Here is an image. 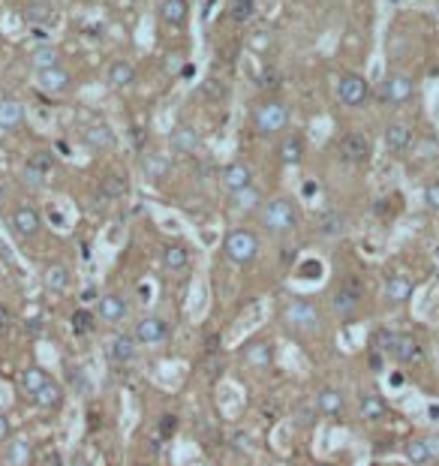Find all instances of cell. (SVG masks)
<instances>
[{
  "mask_svg": "<svg viewBox=\"0 0 439 466\" xmlns=\"http://www.w3.org/2000/svg\"><path fill=\"white\" fill-rule=\"evenodd\" d=\"M259 226L271 235H286L298 226V208L289 199H268L259 208Z\"/></svg>",
  "mask_w": 439,
  "mask_h": 466,
  "instance_id": "cell-1",
  "label": "cell"
},
{
  "mask_svg": "<svg viewBox=\"0 0 439 466\" xmlns=\"http://www.w3.org/2000/svg\"><path fill=\"white\" fill-rule=\"evenodd\" d=\"M283 322L298 334H316L322 331V310L310 298H292L283 307Z\"/></svg>",
  "mask_w": 439,
  "mask_h": 466,
  "instance_id": "cell-2",
  "label": "cell"
},
{
  "mask_svg": "<svg viewBox=\"0 0 439 466\" xmlns=\"http://www.w3.org/2000/svg\"><path fill=\"white\" fill-rule=\"evenodd\" d=\"M253 126L259 135H277L289 126V106L277 97H268L256 106L253 112Z\"/></svg>",
  "mask_w": 439,
  "mask_h": 466,
  "instance_id": "cell-3",
  "label": "cell"
},
{
  "mask_svg": "<svg viewBox=\"0 0 439 466\" xmlns=\"http://www.w3.org/2000/svg\"><path fill=\"white\" fill-rule=\"evenodd\" d=\"M223 253L235 265H250L259 256V235L253 229H232L223 241Z\"/></svg>",
  "mask_w": 439,
  "mask_h": 466,
  "instance_id": "cell-4",
  "label": "cell"
},
{
  "mask_svg": "<svg viewBox=\"0 0 439 466\" xmlns=\"http://www.w3.org/2000/svg\"><path fill=\"white\" fill-rule=\"evenodd\" d=\"M361 298H364V286L358 277H346L340 286L331 292V313L337 319H352L358 313L361 307Z\"/></svg>",
  "mask_w": 439,
  "mask_h": 466,
  "instance_id": "cell-5",
  "label": "cell"
},
{
  "mask_svg": "<svg viewBox=\"0 0 439 466\" xmlns=\"http://www.w3.org/2000/svg\"><path fill=\"white\" fill-rule=\"evenodd\" d=\"M373 153V144H370V135L361 133V130H349L346 135H340L337 142V157L349 166H364Z\"/></svg>",
  "mask_w": 439,
  "mask_h": 466,
  "instance_id": "cell-6",
  "label": "cell"
},
{
  "mask_svg": "<svg viewBox=\"0 0 439 466\" xmlns=\"http://www.w3.org/2000/svg\"><path fill=\"white\" fill-rule=\"evenodd\" d=\"M415 94V85H413V78L404 76V72H391V76L382 78V85H379V94L376 99L382 106H391V108H397V106H404L406 99H413Z\"/></svg>",
  "mask_w": 439,
  "mask_h": 466,
  "instance_id": "cell-7",
  "label": "cell"
},
{
  "mask_svg": "<svg viewBox=\"0 0 439 466\" xmlns=\"http://www.w3.org/2000/svg\"><path fill=\"white\" fill-rule=\"evenodd\" d=\"M133 337L139 346H163L172 337V325L163 316H142L133 325Z\"/></svg>",
  "mask_w": 439,
  "mask_h": 466,
  "instance_id": "cell-8",
  "label": "cell"
},
{
  "mask_svg": "<svg viewBox=\"0 0 439 466\" xmlns=\"http://www.w3.org/2000/svg\"><path fill=\"white\" fill-rule=\"evenodd\" d=\"M370 97V85L364 76H355V72H343L337 78V99L349 108H361Z\"/></svg>",
  "mask_w": 439,
  "mask_h": 466,
  "instance_id": "cell-9",
  "label": "cell"
},
{
  "mask_svg": "<svg viewBox=\"0 0 439 466\" xmlns=\"http://www.w3.org/2000/svg\"><path fill=\"white\" fill-rule=\"evenodd\" d=\"M391 358H395L397 364H404V367L424 361V343H422V337H418V334H409V331H397V340H395V349H391Z\"/></svg>",
  "mask_w": 439,
  "mask_h": 466,
  "instance_id": "cell-10",
  "label": "cell"
},
{
  "mask_svg": "<svg viewBox=\"0 0 439 466\" xmlns=\"http://www.w3.org/2000/svg\"><path fill=\"white\" fill-rule=\"evenodd\" d=\"M9 226H13V232L18 238H36L42 229V217L33 205H18L13 217H9Z\"/></svg>",
  "mask_w": 439,
  "mask_h": 466,
  "instance_id": "cell-11",
  "label": "cell"
},
{
  "mask_svg": "<svg viewBox=\"0 0 439 466\" xmlns=\"http://www.w3.org/2000/svg\"><path fill=\"white\" fill-rule=\"evenodd\" d=\"M126 313H130V304L121 298V295H115V292H108V295H103L97 301V319L99 322H106V325H117V322H124Z\"/></svg>",
  "mask_w": 439,
  "mask_h": 466,
  "instance_id": "cell-12",
  "label": "cell"
},
{
  "mask_svg": "<svg viewBox=\"0 0 439 466\" xmlns=\"http://www.w3.org/2000/svg\"><path fill=\"white\" fill-rule=\"evenodd\" d=\"M316 413L325 415V418H343L346 415V394H343L340 388H334V385L319 388V394H316Z\"/></svg>",
  "mask_w": 439,
  "mask_h": 466,
  "instance_id": "cell-13",
  "label": "cell"
},
{
  "mask_svg": "<svg viewBox=\"0 0 439 466\" xmlns=\"http://www.w3.org/2000/svg\"><path fill=\"white\" fill-rule=\"evenodd\" d=\"M413 292H415L413 280L404 277V274H391V277L386 280V286H382V298H386V304L400 307V304H406V301L413 298Z\"/></svg>",
  "mask_w": 439,
  "mask_h": 466,
  "instance_id": "cell-14",
  "label": "cell"
},
{
  "mask_svg": "<svg viewBox=\"0 0 439 466\" xmlns=\"http://www.w3.org/2000/svg\"><path fill=\"white\" fill-rule=\"evenodd\" d=\"M220 181H223V187L229 193H238V190H244V187H253V169L241 160L229 163V166L220 172Z\"/></svg>",
  "mask_w": 439,
  "mask_h": 466,
  "instance_id": "cell-15",
  "label": "cell"
},
{
  "mask_svg": "<svg viewBox=\"0 0 439 466\" xmlns=\"http://www.w3.org/2000/svg\"><path fill=\"white\" fill-rule=\"evenodd\" d=\"M31 400H33L36 409H42V413H58V409L63 406V385L49 376V379H45V385L36 391Z\"/></svg>",
  "mask_w": 439,
  "mask_h": 466,
  "instance_id": "cell-16",
  "label": "cell"
},
{
  "mask_svg": "<svg viewBox=\"0 0 439 466\" xmlns=\"http://www.w3.org/2000/svg\"><path fill=\"white\" fill-rule=\"evenodd\" d=\"M135 355H139V343L133 334H115L108 340V358L115 364H133Z\"/></svg>",
  "mask_w": 439,
  "mask_h": 466,
  "instance_id": "cell-17",
  "label": "cell"
},
{
  "mask_svg": "<svg viewBox=\"0 0 439 466\" xmlns=\"http://www.w3.org/2000/svg\"><path fill=\"white\" fill-rule=\"evenodd\" d=\"M33 460V445L24 436H9L3 449V463L6 466H27Z\"/></svg>",
  "mask_w": 439,
  "mask_h": 466,
  "instance_id": "cell-18",
  "label": "cell"
},
{
  "mask_svg": "<svg viewBox=\"0 0 439 466\" xmlns=\"http://www.w3.org/2000/svg\"><path fill=\"white\" fill-rule=\"evenodd\" d=\"M36 85H40L45 94H67L69 90V72L60 69V67H51V69H36Z\"/></svg>",
  "mask_w": 439,
  "mask_h": 466,
  "instance_id": "cell-19",
  "label": "cell"
},
{
  "mask_svg": "<svg viewBox=\"0 0 439 466\" xmlns=\"http://www.w3.org/2000/svg\"><path fill=\"white\" fill-rule=\"evenodd\" d=\"M99 199H106V202H115V199H124L130 193V181L121 172H106L103 178H99Z\"/></svg>",
  "mask_w": 439,
  "mask_h": 466,
  "instance_id": "cell-20",
  "label": "cell"
},
{
  "mask_svg": "<svg viewBox=\"0 0 439 466\" xmlns=\"http://www.w3.org/2000/svg\"><path fill=\"white\" fill-rule=\"evenodd\" d=\"M160 259H163V268H166L169 274H181V271L190 268V250L184 244H175V241H169L166 247H163Z\"/></svg>",
  "mask_w": 439,
  "mask_h": 466,
  "instance_id": "cell-21",
  "label": "cell"
},
{
  "mask_svg": "<svg viewBox=\"0 0 439 466\" xmlns=\"http://www.w3.org/2000/svg\"><path fill=\"white\" fill-rule=\"evenodd\" d=\"M358 418L367 424H376L382 418H388V403L379 394H361L358 397Z\"/></svg>",
  "mask_w": 439,
  "mask_h": 466,
  "instance_id": "cell-22",
  "label": "cell"
},
{
  "mask_svg": "<svg viewBox=\"0 0 439 466\" xmlns=\"http://www.w3.org/2000/svg\"><path fill=\"white\" fill-rule=\"evenodd\" d=\"M106 81L112 88H130V85H135V67L126 58H117V60H112L108 63V69H106Z\"/></svg>",
  "mask_w": 439,
  "mask_h": 466,
  "instance_id": "cell-23",
  "label": "cell"
},
{
  "mask_svg": "<svg viewBox=\"0 0 439 466\" xmlns=\"http://www.w3.org/2000/svg\"><path fill=\"white\" fill-rule=\"evenodd\" d=\"M404 458L413 463V466H427L433 458V449H431V440L427 436H413V440L404 442Z\"/></svg>",
  "mask_w": 439,
  "mask_h": 466,
  "instance_id": "cell-24",
  "label": "cell"
},
{
  "mask_svg": "<svg viewBox=\"0 0 439 466\" xmlns=\"http://www.w3.org/2000/svg\"><path fill=\"white\" fill-rule=\"evenodd\" d=\"M277 157H280V163H286V166H298V163L304 160V139H301L298 133L283 135V142L277 144Z\"/></svg>",
  "mask_w": 439,
  "mask_h": 466,
  "instance_id": "cell-25",
  "label": "cell"
},
{
  "mask_svg": "<svg viewBox=\"0 0 439 466\" xmlns=\"http://www.w3.org/2000/svg\"><path fill=\"white\" fill-rule=\"evenodd\" d=\"M244 361L250 364V367H271V361H274V349H271V343L268 340H250L244 346Z\"/></svg>",
  "mask_w": 439,
  "mask_h": 466,
  "instance_id": "cell-26",
  "label": "cell"
},
{
  "mask_svg": "<svg viewBox=\"0 0 439 466\" xmlns=\"http://www.w3.org/2000/svg\"><path fill=\"white\" fill-rule=\"evenodd\" d=\"M42 283H45V289L49 292H67L69 289V268L63 262H49L45 265V271H42Z\"/></svg>",
  "mask_w": 439,
  "mask_h": 466,
  "instance_id": "cell-27",
  "label": "cell"
},
{
  "mask_svg": "<svg viewBox=\"0 0 439 466\" xmlns=\"http://www.w3.org/2000/svg\"><path fill=\"white\" fill-rule=\"evenodd\" d=\"M382 139H386V148L391 153H404V151H409V144H413V130H409L406 124H388Z\"/></svg>",
  "mask_w": 439,
  "mask_h": 466,
  "instance_id": "cell-28",
  "label": "cell"
},
{
  "mask_svg": "<svg viewBox=\"0 0 439 466\" xmlns=\"http://www.w3.org/2000/svg\"><path fill=\"white\" fill-rule=\"evenodd\" d=\"M81 139H85L88 148H94V151H108L115 144V133L108 130L106 124H90L81 130Z\"/></svg>",
  "mask_w": 439,
  "mask_h": 466,
  "instance_id": "cell-29",
  "label": "cell"
},
{
  "mask_svg": "<svg viewBox=\"0 0 439 466\" xmlns=\"http://www.w3.org/2000/svg\"><path fill=\"white\" fill-rule=\"evenodd\" d=\"M45 379H49V373H45L42 367H36V364H27V367L18 373V388H22V394L33 397L36 391L45 385Z\"/></svg>",
  "mask_w": 439,
  "mask_h": 466,
  "instance_id": "cell-30",
  "label": "cell"
},
{
  "mask_svg": "<svg viewBox=\"0 0 439 466\" xmlns=\"http://www.w3.org/2000/svg\"><path fill=\"white\" fill-rule=\"evenodd\" d=\"M22 121H24V106L13 97L0 99V130H15V126H22Z\"/></svg>",
  "mask_w": 439,
  "mask_h": 466,
  "instance_id": "cell-31",
  "label": "cell"
},
{
  "mask_svg": "<svg viewBox=\"0 0 439 466\" xmlns=\"http://www.w3.org/2000/svg\"><path fill=\"white\" fill-rule=\"evenodd\" d=\"M22 15H24V22H31V24H49V22H54V6H51V0H27Z\"/></svg>",
  "mask_w": 439,
  "mask_h": 466,
  "instance_id": "cell-32",
  "label": "cell"
},
{
  "mask_svg": "<svg viewBox=\"0 0 439 466\" xmlns=\"http://www.w3.org/2000/svg\"><path fill=\"white\" fill-rule=\"evenodd\" d=\"M160 18L169 27H184L187 22V0H160Z\"/></svg>",
  "mask_w": 439,
  "mask_h": 466,
  "instance_id": "cell-33",
  "label": "cell"
},
{
  "mask_svg": "<svg viewBox=\"0 0 439 466\" xmlns=\"http://www.w3.org/2000/svg\"><path fill=\"white\" fill-rule=\"evenodd\" d=\"M172 151H178V153H196L199 151L196 130H190V126H178V130H172Z\"/></svg>",
  "mask_w": 439,
  "mask_h": 466,
  "instance_id": "cell-34",
  "label": "cell"
},
{
  "mask_svg": "<svg viewBox=\"0 0 439 466\" xmlns=\"http://www.w3.org/2000/svg\"><path fill=\"white\" fill-rule=\"evenodd\" d=\"M346 232V214L340 211H328L319 217V235L322 238H340Z\"/></svg>",
  "mask_w": 439,
  "mask_h": 466,
  "instance_id": "cell-35",
  "label": "cell"
},
{
  "mask_svg": "<svg viewBox=\"0 0 439 466\" xmlns=\"http://www.w3.org/2000/svg\"><path fill=\"white\" fill-rule=\"evenodd\" d=\"M142 169H144V175H148V178L163 181V178L169 175V160L160 157V153H144V157H142Z\"/></svg>",
  "mask_w": 439,
  "mask_h": 466,
  "instance_id": "cell-36",
  "label": "cell"
},
{
  "mask_svg": "<svg viewBox=\"0 0 439 466\" xmlns=\"http://www.w3.org/2000/svg\"><path fill=\"white\" fill-rule=\"evenodd\" d=\"M259 202H262V196H259V190H256V187H244V190H238V193H232V208H235V211H253Z\"/></svg>",
  "mask_w": 439,
  "mask_h": 466,
  "instance_id": "cell-37",
  "label": "cell"
},
{
  "mask_svg": "<svg viewBox=\"0 0 439 466\" xmlns=\"http://www.w3.org/2000/svg\"><path fill=\"white\" fill-rule=\"evenodd\" d=\"M31 63L36 69H51V67H60L58 63V51L51 49V45H36L31 51Z\"/></svg>",
  "mask_w": 439,
  "mask_h": 466,
  "instance_id": "cell-38",
  "label": "cell"
},
{
  "mask_svg": "<svg viewBox=\"0 0 439 466\" xmlns=\"http://www.w3.org/2000/svg\"><path fill=\"white\" fill-rule=\"evenodd\" d=\"M229 15L238 24H247L256 15V0H229Z\"/></svg>",
  "mask_w": 439,
  "mask_h": 466,
  "instance_id": "cell-39",
  "label": "cell"
},
{
  "mask_svg": "<svg viewBox=\"0 0 439 466\" xmlns=\"http://www.w3.org/2000/svg\"><path fill=\"white\" fill-rule=\"evenodd\" d=\"M67 382H69V388L76 391V394H81V397L94 391V388H90L94 382H90V376L81 367H67Z\"/></svg>",
  "mask_w": 439,
  "mask_h": 466,
  "instance_id": "cell-40",
  "label": "cell"
},
{
  "mask_svg": "<svg viewBox=\"0 0 439 466\" xmlns=\"http://www.w3.org/2000/svg\"><path fill=\"white\" fill-rule=\"evenodd\" d=\"M22 181H24L27 187L40 190V187H45V181H49V172H42V169L31 166V163H24V169H22Z\"/></svg>",
  "mask_w": 439,
  "mask_h": 466,
  "instance_id": "cell-41",
  "label": "cell"
},
{
  "mask_svg": "<svg viewBox=\"0 0 439 466\" xmlns=\"http://www.w3.org/2000/svg\"><path fill=\"white\" fill-rule=\"evenodd\" d=\"M259 90H265V94H274V90H280V72H274V69H262L259 72Z\"/></svg>",
  "mask_w": 439,
  "mask_h": 466,
  "instance_id": "cell-42",
  "label": "cell"
},
{
  "mask_svg": "<svg viewBox=\"0 0 439 466\" xmlns=\"http://www.w3.org/2000/svg\"><path fill=\"white\" fill-rule=\"evenodd\" d=\"M27 163L36 169H42V172H49L51 175V169H54V153L51 151H33L31 157H27Z\"/></svg>",
  "mask_w": 439,
  "mask_h": 466,
  "instance_id": "cell-43",
  "label": "cell"
},
{
  "mask_svg": "<svg viewBox=\"0 0 439 466\" xmlns=\"http://www.w3.org/2000/svg\"><path fill=\"white\" fill-rule=\"evenodd\" d=\"M94 313H88V310H78V313H72V331L76 334H88L90 328H94Z\"/></svg>",
  "mask_w": 439,
  "mask_h": 466,
  "instance_id": "cell-44",
  "label": "cell"
},
{
  "mask_svg": "<svg viewBox=\"0 0 439 466\" xmlns=\"http://www.w3.org/2000/svg\"><path fill=\"white\" fill-rule=\"evenodd\" d=\"M422 196H424V205L431 208V211H436V214H439V178H436V181H427Z\"/></svg>",
  "mask_w": 439,
  "mask_h": 466,
  "instance_id": "cell-45",
  "label": "cell"
},
{
  "mask_svg": "<svg viewBox=\"0 0 439 466\" xmlns=\"http://www.w3.org/2000/svg\"><path fill=\"white\" fill-rule=\"evenodd\" d=\"M205 94H208V97H214V99L229 97V85H226L223 78H211V81H205Z\"/></svg>",
  "mask_w": 439,
  "mask_h": 466,
  "instance_id": "cell-46",
  "label": "cell"
},
{
  "mask_svg": "<svg viewBox=\"0 0 439 466\" xmlns=\"http://www.w3.org/2000/svg\"><path fill=\"white\" fill-rule=\"evenodd\" d=\"M9 436H13V424H9L6 415H0V442H6Z\"/></svg>",
  "mask_w": 439,
  "mask_h": 466,
  "instance_id": "cell-47",
  "label": "cell"
},
{
  "mask_svg": "<svg viewBox=\"0 0 439 466\" xmlns=\"http://www.w3.org/2000/svg\"><path fill=\"white\" fill-rule=\"evenodd\" d=\"M9 325H13V313H9L6 304H0V331H6Z\"/></svg>",
  "mask_w": 439,
  "mask_h": 466,
  "instance_id": "cell-48",
  "label": "cell"
},
{
  "mask_svg": "<svg viewBox=\"0 0 439 466\" xmlns=\"http://www.w3.org/2000/svg\"><path fill=\"white\" fill-rule=\"evenodd\" d=\"M45 458H49V460H45V466H60V454H58V451L45 454Z\"/></svg>",
  "mask_w": 439,
  "mask_h": 466,
  "instance_id": "cell-49",
  "label": "cell"
},
{
  "mask_svg": "<svg viewBox=\"0 0 439 466\" xmlns=\"http://www.w3.org/2000/svg\"><path fill=\"white\" fill-rule=\"evenodd\" d=\"M0 202H3V187H0Z\"/></svg>",
  "mask_w": 439,
  "mask_h": 466,
  "instance_id": "cell-50",
  "label": "cell"
},
{
  "mask_svg": "<svg viewBox=\"0 0 439 466\" xmlns=\"http://www.w3.org/2000/svg\"><path fill=\"white\" fill-rule=\"evenodd\" d=\"M436 367H439V352H436Z\"/></svg>",
  "mask_w": 439,
  "mask_h": 466,
  "instance_id": "cell-51",
  "label": "cell"
}]
</instances>
